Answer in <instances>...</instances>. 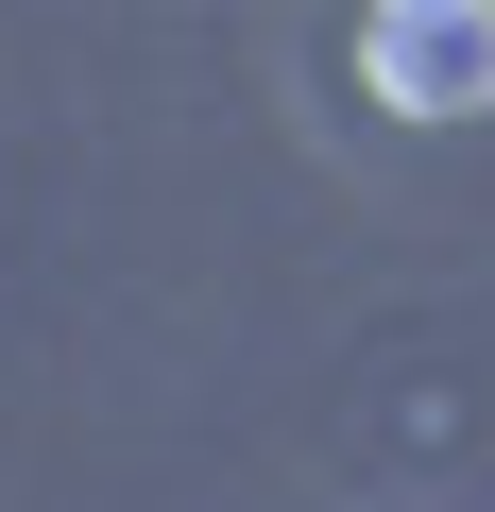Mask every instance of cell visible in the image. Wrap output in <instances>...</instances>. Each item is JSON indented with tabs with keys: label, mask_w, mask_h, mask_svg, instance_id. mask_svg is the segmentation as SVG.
Masks as SVG:
<instances>
[{
	"label": "cell",
	"mask_w": 495,
	"mask_h": 512,
	"mask_svg": "<svg viewBox=\"0 0 495 512\" xmlns=\"http://www.w3.org/2000/svg\"><path fill=\"white\" fill-rule=\"evenodd\" d=\"M359 86L393 120H478L495 103V0H359Z\"/></svg>",
	"instance_id": "obj_1"
}]
</instances>
